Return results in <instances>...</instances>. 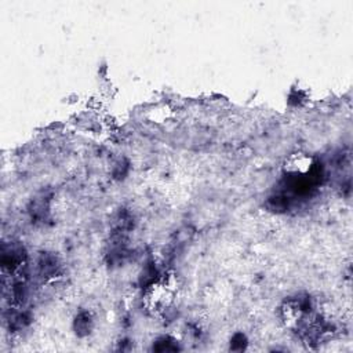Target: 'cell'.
Here are the masks:
<instances>
[{
    "label": "cell",
    "instance_id": "cell-1",
    "mask_svg": "<svg viewBox=\"0 0 353 353\" xmlns=\"http://www.w3.org/2000/svg\"><path fill=\"white\" fill-rule=\"evenodd\" d=\"M176 292V283L172 277L163 279L154 283L146 295V305L153 312H164L174 302V296Z\"/></svg>",
    "mask_w": 353,
    "mask_h": 353
},
{
    "label": "cell",
    "instance_id": "cell-2",
    "mask_svg": "<svg viewBox=\"0 0 353 353\" xmlns=\"http://www.w3.org/2000/svg\"><path fill=\"white\" fill-rule=\"evenodd\" d=\"M312 167H313L312 157L302 154V153H296L285 161V171L290 174L303 175V174L309 172L312 170Z\"/></svg>",
    "mask_w": 353,
    "mask_h": 353
}]
</instances>
